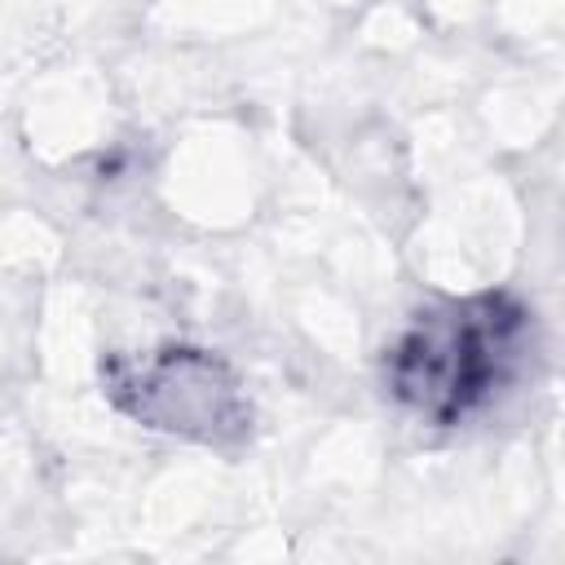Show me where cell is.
<instances>
[{"label": "cell", "instance_id": "cell-1", "mask_svg": "<svg viewBox=\"0 0 565 565\" xmlns=\"http://www.w3.org/2000/svg\"><path fill=\"white\" fill-rule=\"evenodd\" d=\"M534 322L512 296H468L419 309L384 353L388 393L419 419L450 428L499 402L525 371Z\"/></svg>", "mask_w": 565, "mask_h": 565}, {"label": "cell", "instance_id": "cell-2", "mask_svg": "<svg viewBox=\"0 0 565 565\" xmlns=\"http://www.w3.org/2000/svg\"><path fill=\"white\" fill-rule=\"evenodd\" d=\"M110 393L150 428L194 433L216 441L243 424V402L225 366L194 349H163L141 362L110 366Z\"/></svg>", "mask_w": 565, "mask_h": 565}]
</instances>
